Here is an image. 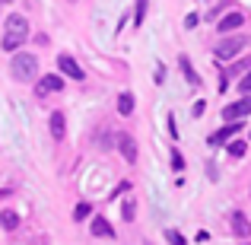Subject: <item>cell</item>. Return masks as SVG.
Segmentation results:
<instances>
[{
	"label": "cell",
	"mask_w": 251,
	"mask_h": 245,
	"mask_svg": "<svg viewBox=\"0 0 251 245\" xmlns=\"http://www.w3.org/2000/svg\"><path fill=\"white\" fill-rule=\"evenodd\" d=\"M197 23H201V16H197V13H188V16H184V26H188V29H194Z\"/></svg>",
	"instance_id": "cell-23"
},
{
	"label": "cell",
	"mask_w": 251,
	"mask_h": 245,
	"mask_svg": "<svg viewBox=\"0 0 251 245\" xmlns=\"http://www.w3.org/2000/svg\"><path fill=\"white\" fill-rule=\"evenodd\" d=\"M172 169H175V172H181V169H184V156L178 153V150H172Z\"/></svg>",
	"instance_id": "cell-21"
},
{
	"label": "cell",
	"mask_w": 251,
	"mask_h": 245,
	"mask_svg": "<svg viewBox=\"0 0 251 245\" xmlns=\"http://www.w3.org/2000/svg\"><path fill=\"white\" fill-rule=\"evenodd\" d=\"M57 67H61L64 74L70 77V80H83V67H80V64H76L70 54H61V57H57Z\"/></svg>",
	"instance_id": "cell-7"
},
{
	"label": "cell",
	"mask_w": 251,
	"mask_h": 245,
	"mask_svg": "<svg viewBox=\"0 0 251 245\" xmlns=\"http://www.w3.org/2000/svg\"><path fill=\"white\" fill-rule=\"evenodd\" d=\"M64 134H67V121H64L61 111H54V115H51V137H54V140H64Z\"/></svg>",
	"instance_id": "cell-10"
},
{
	"label": "cell",
	"mask_w": 251,
	"mask_h": 245,
	"mask_svg": "<svg viewBox=\"0 0 251 245\" xmlns=\"http://www.w3.org/2000/svg\"><path fill=\"white\" fill-rule=\"evenodd\" d=\"M178 67H181V74H184V80H188L191 86H201V77H197V70L194 67H191V61H188V57H178Z\"/></svg>",
	"instance_id": "cell-13"
},
{
	"label": "cell",
	"mask_w": 251,
	"mask_h": 245,
	"mask_svg": "<svg viewBox=\"0 0 251 245\" xmlns=\"http://www.w3.org/2000/svg\"><path fill=\"white\" fill-rule=\"evenodd\" d=\"M239 131H242V124H239V121H235V124H226V128H220V131H216L213 137H210V143H213V147H216V143L229 140V137H232V134H239Z\"/></svg>",
	"instance_id": "cell-12"
},
{
	"label": "cell",
	"mask_w": 251,
	"mask_h": 245,
	"mask_svg": "<svg viewBox=\"0 0 251 245\" xmlns=\"http://www.w3.org/2000/svg\"><path fill=\"white\" fill-rule=\"evenodd\" d=\"M0 3H13V0H0Z\"/></svg>",
	"instance_id": "cell-24"
},
{
	"label": "cell",
	"mask_w": 251,
	"mask_h": 245,
	"mask_svg": "<svg viewBox=\"0 0 251 245\" xmlns=\"http://www.w3.org/2000/svg\"><path fill=\"white\" fill-rule=\"evenodd\" d=\"M118 111H121V115H134V96H130V92H121V96H118Z\"/></svg>",
	"instance_id": "cell-15"
},
{
	"label": "cell",
	"mask_w": 251,
	"mask_h": 245,
	"mask_svg": "<svg viewBox=\"0 0 251 245\" xmlns=\"http://www.w3.org/2000/svg\"><path fill=\"white\" fill-rule=\"evenodd\" d=\"M245 115H251V96H245V99H239V102H232V105L223 109V121H229V124L242 121Z\"/></svg>",
	"instance_id": "cell-3"
},
{
	"label": "cell",
	"mask_w": 251,
	"mask_h": 245,
	"mask_svg": "<svg viewBox=\"0 0 251 245\" xmlns=\"http://www.w3.org/2000/svg\"><path fill=\"white\" fill-rule=\"evenodd\" d=\"M245 45H248V35H229L216 45V57H220V61H229V57H235Z\"/></svg>",
	"instance_id": "cell-2"
},
{
	"label": "cell",
	"mask_w": 251,
	"mask_h": 245,
	"mask_svg": "<svg viewBox=\"0 0 251 245\" xmlns=\"http://www.w3.org/2000/svg\"><path fill=\"white\" fill-rule=\"evenodd\" d=\"M229 220H232V233L239 236V239H248V236H251V220L242 214V210H232Z\"/></svg>",
	"instance_id": "cell-6"
},
{
	"label": "cell",
	"mask_w": 251,
	"mask_h": 245,
	"mask_svg": "<svg viewBox=\"0 0 251 245\" xmlns=\"http://www.w3.org/2000/svg\"><path fill=\"white\" fill-rule=\"evenodd\" d=\"M6 35L25 42V38H29V19L19 16V13H10V16H6Z\"/></svg>",
	"instance_id": "cell-4"
},
{
	"label": "cell",
	"mask_w": 251,
	"mask_h": 245,
	"mask_svg": "<svg viewBox=\"0 0 251 245\" xmlns=\"http://www.w3.org/2000/svg\"><path fill=\"white\" fill-rule=\"evenodd\" d=\"M166 239H169L172 245H188V242H184V236L178 233V229H166Z\"/></svg>",
	"instance_id": "cell-20"
},
{
	"label": "cell",
	"mask_w": 251,
	"mask_h": 245,
	"mask_svg": "<svg viewBox=\"0 0 251 245\" xmlns=\"http://www.w3.org/2000/svg\"><path fill=\"white\" fill-rule=\"evenodd\" d=\"M239 26H245V16H242V13H229V16L220 19V32H232V29H239Z\"/></svg>",
	"instance_id": "cell-11"
},
{
	"label": "cell",
	"mask_w": 251,
	"mask_h": 245,
	"mask_svg": "<svg viewBox=\"0 0 251 245\" xmlns=\"http://www.w3.org/2000/svg\"><path fill=\"white\" fill-rule=\"evenodd\" d=\"M248 245H251V242H248Z\"/></svg>",
	"instance_id": "cell-25"
},
{
	"label": "cell",
	"mask_w": 251,
	"mask_h": 245,
	"mask_svg": "<svg viewBox=\"0 0 251 245\" xmlns=\"http://www.w3.org/2000/svg\"><path fill=\"white\" fill-rule=\"evenodd\" d=\"M92 214V207H89V204H76V210H74V220H86V217H89Z\"/></svg>",
	"instance_id": "cell-19"
},
{
	"label": "cell",
	"mask_w": 251,
	"mask_h": 245,
	"mask_svg": "<svg viewBox=\"0 0 251 245\" xmlns=\"http://www.w3.org/2000/svg\"><path fill=\"white\" fill-rule=\"evenodd\" d=\"M121 214H124V220L130 223V220L137 217V204H134V201H124V204H121Z\"/></svg>",
	"instance_id": "cell-18"
},
{
	"label": "cell",
	"mask_w": 251,
	"mask_h": 245,
	"mask_svg": "<svg viewBox=\"0 0 251 245\" xmlns=\"http://www.w3.org/2000/svg\"><path fill=\"white\" fill-rule=\"evenodd\" d=\"M147 6H150V0H137V6H134V26H143V16H147Z\"/></svg>",
	"instance_id": "cell-16"
},
{
	"label": "cell",
	"mask_w": 251,
	"mask_h": 245,
	"mask_svg": "<svg viewBox=\"0 0 251 245\" xmlns=\"http://www.w3.org/2000/svg\"><path fill=\"white\" fill-rule=\"evenodd\" d=\"M239 89H242V92H245V96H248V92H251V70H248V74H245V77H242V83H239Z\"/></svg>",
	"instance_id": "cell-22"
},
{
	"label": "cell",
	"mask_w": 251,
	"mask_h": 245,
	"mask_svg": "<svg viewBox=\"0 0 251 245\" xmlns=\"http://www.w3.org/2000/svg\"><path fill=\"white\" fill-rule=\"evenodd\" d=\"M64 89V80L57 74H48L38 80V96H48V92H61Z\"/></svg>",
	"instance_id": "cell-9"
},
{
	"label": "cell",
	"mask_w": 251,
	"mask_h": 245,
	"mask_svg": "<svg viewBox=\"0 0 251 245\" xmlns=\"http://www.w3.org/2000/svg\"><path fill=\"white\" fill-rule=\"evenodd\" d=\"M115 143H118V150H121L124 160L134 165V163H137V140H134V137H130V134H118Z\"/></svg>",
	"instance_id": "cell-5"
},
{
	"label": "cell",
	"mask_w": 251,
	"mask_h": 245,
	"mask_svg": "<svg viewBox=\"0 0 251 245\" xmlns=\"http://www.w3.org/2000/svg\"><path fill=\"white\" fill-rule=\"evenodd\" d=\"M92 236L96 239H115V229H111V223L105 220V217H92Z\"/></svg>",
	"instance_id": "cell-8"
},
{
	"label": "cell",
	"mask_w": 251,
	"mask_h": 245,
	"mask_svg": "<svg viewBox=\"0 0 251 245\" xmlns=\"http://www.w3.org/2000/svg\"><path fill=\"white\" fill-rule=\"evenodd\" d=\"M10 74L16 77L19 83H32L35 74H38V57L29 54V51H19V54L10 61Z\"/></svg>",
	"instance_id": "cell-1"
},
{
	"label": "cell",
	"mask_w": 251,
	"mask_h": 245,
	"mask_svg": "<svg viewBox=\"0 0 251 245\" xmlns=\"http://www.w3.org/2000/svg\"><path fill=\"white\" fill-rule=\"evenodd\" d=\"M245 153H248V143H245V140L229 143V156H235V160H239V156H245Z\"/></svg>",
	"instance_id": "cell-17"
},
{
	"label": "cell",
	"mask_w": 251,
	"mask_h": 245,
	"mask_svg": "<svg viewBox=\"0 0 251 245\" xmlns=\"http://www.w3.org/2000/svg\"><path fill=\"white\" fill-rule=\"evenodd\" d=\"M0 226H3L6 233H13V229L19 226V214H13V210H3V214H0Z\"/></svg>",
	"instance_id": "cell-14"
}]
</instances>
